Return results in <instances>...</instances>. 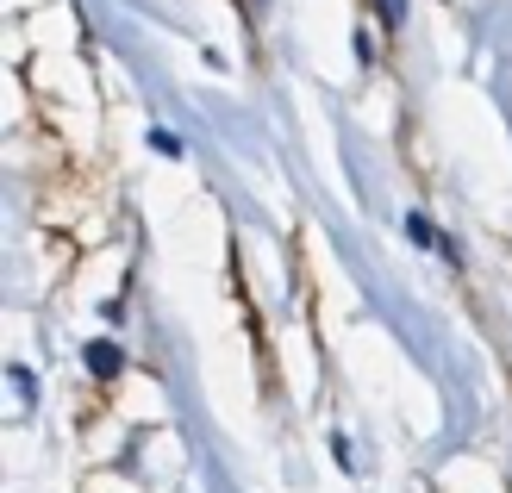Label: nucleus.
<instances>
[{"label": "nucleus", "mask_w": 512, "mask_h": 493, "mask_svg": "<svg viewBox=\"0 0 512 493\" xmlns=\"http://www.w3.org/2000/svg\"><path fill=\"white\" fill-rule=\"evenodd\" d=\"M406 231H413V238H419V244H431V250H444V256H450V244H444V238H438V231H431L425 219H406Z\"/></svg>", "instance_id": "obj_2"}, {"label": "nucleus", "mask_w": 512, "mask_h": 493, "mask_svg": "<svg viewBox=\"0 0 512 493\" xmlns=\"http://www.w3.org/2000/svg\"><path fill=\"white\" fill-rule=\"evenodd\" d=\"M88 369L94 375H119V350L113 344H88Z\"/></svg>", "instance_id": "obj_1"}, {"label": "nucleus", "mask_w": 512, "mask_h": 493, "mask_svg": "<svg viewBox=\"0 0 512 493\" xmlns=\"http://www.w3.org/2000/svg\"><path fill=\"white\" fill-rule=\"evenodd\" d=\"M150 144H157L163 157H175V150H182V138H175V132H150Z\"/></svg>", "instance_id": "obj_3"}]
</instances>
